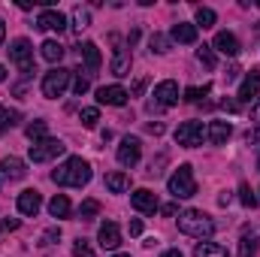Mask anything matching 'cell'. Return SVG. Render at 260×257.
Masks as SVG:
<instances>
[{"mask_svg": "<svg viewBox=\"0 0 260 257\" xmlns=\"http://www.w3.org/2000/svg\"><path fill=\"white\" fill-rule=\"evenodd\" d=\"M52 182L61 185V188H85L91 182V164L82 160V157H67L52 173Z\"/></svg>", "mask_w": 260, "mask_h": 257, "instance_id": "cell-1", "label": "cell"}, {"mask_svg": "<svg viewBox=\"0 0 260 257\" xmlns=\"http://www.w3.org/2000/svg\"><path fill=\"white\" fill-rule=\"evenodd\" d=\"M179 230L185 236H194V239L203 242V239H209L215 233V221L200 209H185V212H179Z\"/></svg>", "mask_w": 260, "mask_h": 257, "instance_id": "cell-2", "label": "cell"}, {"mask_svg": "<svg viewBox=\"0 0 260 257\" xmlns=\"http://www.w3.org/2000/svg\"><path fill=\"white\" fill-rule=\"evenodd\" d=\"M167 188H170V194H173L176 200H188V197H194V194H197L194 170H191L188 164H182V167L167 179Z\"/></svg>", "mask_w": 260, "mask_h": 257, "instance_id": "cell-3", "label": "cell"}, {"mask_svg": "<svg viewBox=\"0 0 260 257\" xmlns=\"http://www.w3.org/2000/svg\"><path fill=\"white\" fill-rule=\"evenodd\" d=\"M70 76H73V73H70L67 67H52V70L43 76V97L58 100L67 88H70Z\"/></svg>", "mask_w": 260, "mask_h": 257, "instance_id": "cell-4", "label": "cell"}, {"mask_svg": "<svg viewBox=\"0 0 260 257\" xmlns=\"http://www.w3.org/2000/svg\"><path fill=\"white\" fill-rule=\"evenodd\" d=\"M67 151V145L61 139H40V142H34L30 145V160L34 164H46V160H55V157H61Z\"/></svg>", "mask_w": 260, "mask_h": 257, "instance_id": "cell-5", "label": "cell"}, {"mask_svg": "<svg viewBox=\"0 0 260 257\" xmlns=\"http://www.w3.org/2000/svg\"><path fill=\"white\" fill-rule=\"evenodd\" d=\"M9 58H12V64L21 70V76H30L34 73V49H30V43L24 37H18L9 46Z\"/></svg>", "mask_w": 260, "mask_h": 257, "instance_id": "cell-6", "label": "cell"}, {"mask_svg": "<svg viewBox=\"0 0 260 257\" xmlns=\"http://www.w3.org/2000/svg\"><path fill=\"white\" fill-rule=\"evenodd\" d=\"M203 139H206L203 121H185V124H179V130H176V142L182 148H197V145H203Z\"/></svg>", "mask_w": 260, "mask_h": 257, "instance_id": "cell-7", "label": "cell"}, {"mask_svg": "<svg viewBox=\"0 0 260 257\" xmlns=\"http://www.w3.org/2000/svg\"><path fill=\"white\" fill-rule=\"evenodd\" d=\"M139 157H142V142H139V136H124L121 145H118V164H121V167H136Z\"/></svg>", "mask_w": 260, "mask_h": 257, "instance_id": "cell-8", "label": "cell"}, {"mask_svg": "<svg viewBox=\"0 0 260 257\" xmlns=\"http://www.w3.org/2000/svg\"><path fill=\"white\" fill-rule=\"evenodd\" d=\"M24 176H27L24 160H18V157H3V160H0V188L9 185V182H18V179H24Z\"/></svg>", "mask_w": 260, "mask_h": 257, "instance_id": "cell-9", "label": "cell"}, {"mask_svg": "<svg viewBox=\"0 0 260 257\" xmlns=\"http://www.w3.org/2000/svg\"><path fill=\"white\" fill-rule=\"evenodd\" d=\"M130 206H133L136 212H145V215H154V212L160 209V203H157V194L148 191V188H139V191L130 194Z\"/></svg>", "mask_w": 260, "mask_h": 257, "instance_id": "cell-10", "label": "cell"}, {"mask_svg": "<svg viewBox=\"0 0 260 257\" xmlns=\"http://www.w3.org/2000/svg\"><path fill=\"white\" fill-rule=\"evenodd\" d=\"M127 97L130 94L121 85H103V88H97V103L100 106H124Z\"/></svg>", "mask_w": 260, "mask_h": 257, "instance_id": "cell-11", "label": "cell"}, {"mask_svg": "<svg viewBox=\"0 0 260 257\" xmlns=\"http://www.w3.org/2000/svg\"><path fill=\"white\" fill-rule=\"evenodd\" d=\"M154 103L160 106V109H170V106H176L179 103V85L176 82H160L157 88H154Z\"/></svg>", "mask_w": 260, "mask_h": 257, "instance_id": "cell-12", "label": "cell"}, {"mask_svg": "<svg viewBox=\"0 0 260 257\" xmlns=\"http://www.w3.org/2000/svg\"><path fill=\"white\" fill-rule=\"evenodd\" d=\"M242 103H254L260 97V70H251L245 79H242V85H239V94H236Z\"/></svg>", "mask_w": 260, "mask_h": 257, "instance_id": "cell-13", "label": "cell"}, {"mask_svg": "<svg viewBox=\"0 0 260 257\" xmlns=\"http://www.w3.org/2000/svg\"><path fill=\"white\" fill-rule=\"evenodd\" d=\"M37 27H40V30H55V34H61L67 27V18L58 9H49V6H46V9L40 12V18H37Z\"/></svg>", "mask_w": 260, "mask_h": 257, "instance_id": "cell-14", "label": "cell"}, {"mask_svg": "<svg viewBox=\"0 0 260 257\" xmlns=\"http://www.w3.org/2000/svg\"><path fill=\"white\" fill-rule=\"evenodd\" d=\"M212 49H218L221 55H230V58H236L242 46H239L236 34H230V30H218V34H215V43H212Z\"/></svg>", "mask_w": 260, "mask_h": 257, "instance_id": "cell-15", "label": "cell"}, {"mask_svg": "<svg viewBox=\"0 0 260 257\" xmlns=\"http://www.w3.org/2000/svg\"><path fill=\"white\" fill-rule=\"evenodd\" d=\"M97 239H100V245H103V248L115 251V248L121 245V230H118V224H115V221H106V224H100V230H97Z\"/></svg>", "mask_w": 260, "mask_h": 257, "instance_id": "cell-16", "label": "cell"}, {"mask_svg": "<svg viewBox=\"0 0 260 257\" xmlns=\"http://www.w3.org/2000/svg\"><path fill=\"white\" fill-rule=\"evenodd\" d=\"M40 209H43V197H40V191L27 188V191L18 194V212H21V215H37Z\"/></svg>", "mask_w": 260, "mask_h": 257, "instance_id": "cell-17", "label": "cell"}, {"mask_svg": "<svg viewBox=\"0 0 260 257\" xmlns=\"http://www.w3.org/2000/svg\"><path fill=\"white\" fill-rule=\"evenodd\" d=\"M79 58L85 61L88 79L94 76V70H97V67H100V61H103V58H100V49H97V43H82V46H79Z\"/></svg>", "mask_w": 260, "mask_h": 257, "instance_id": "cell-18", "label": "cell"}, {"mask_svg": "<svg viewBox=\"0 0 260 257\" xmlns=\"http://www.w3.org/2000/svg\"><path fill=\"white\" fill-rule=\"evenodd\" d=\"M230 133H233L230 121H212V124L206 127V139H209L212 145H224V142L230 139Z\"/></svg>", "mask_w": 260, "mask_h": 257, "instance_id": "cell-19", "label": "cell"}, {"mask_svg": "<svg viewBox=\"0 0 260 257\" xmlns=\"http://www.w3.org/2000/svg\"><path fill=\"white\" fill-rule=\"evenodd\" d=\"M170 40H176V43H185V46L197 43V24H188V21H179V24H173V30H170Z\"/></svg>", "mask_w": 260, "mask_h": 257, "instance_id": "cell-20", "label": "cell"}, {"mask_svg": "<svg viewBox=\"0 0 260 257\" xmlns=\"http://www.w3.org/2000/svg\"><path fill=\"white\" fill-rule=\"evenodd\" d=\"M64 52H67V49L61 46V43H58V40H46V43L40 46V55H43V58H46L49 64H61Z\"/></svg>", "mask_w": 260, "mask_h": 257, "instance_id": "cell-21", "label": "cell"}, {"mask_svg": "<svg viewBox=\"0 0 260 257\" xmlns=\"http://www.w3.org/2000/svg\"><path fill=\"white\" fill-rule=\"evenodd\" d=\"M130 52L127 49H115V55H112V73L115 76H130Z\"/></svg>", "mask_w": 260, "mask_h": 257, "instance_id": "cell-22", "label": "cell"}, {"mask_svg": "<svg viewBox=\"0 0 260 257\" xmlns=\"http://www.w3.org/2000/svg\"><path fill=\"white\" fill-rule=\"evenodd\" d=\"M194 257H227V248L218 242H197Z\"/></svg>", "mask_w": 260, "mask_h": 257, "instance_id": "cell-23", "label": "cell"}, {"mask_svg": "<svg viewBox=\"0 0 260 257\" xmlns=\"http://www.w3.org/2000/svg\"><path fill=\"white\" fill-rule=\"evenodd\" d=\"M49 212H52V218H67L70 215V200H67L64 194H55L49 200Z\"/></svg>", "mask_w": 260, "mask_h": 257, "instance_id": "cell-24", "label": "cell"}, {"mask_svg": "<svg viewBox=\"0 0 260 257\" xmlns=\"http://www.w3.org/2000/svg\"><path fill=\"white\" fill-rule=\"evenodd\" d=\"M106 188L112 194H124L130 188V179L124 173H109V176H106Z\"/></svg>", "mask_w": 260, "mask_h": 257, "instance_id": "cell-25", "label": "cell"}, {"mask_svg": "<svg viewBox=\"0 0 260 257\" xmlns=\"http://www.w3.org/2000/svg\"><path fill=\"white\" fill-rule=\"evenodd\" d=\"M24 133H27V139H30V142L49 139V124H46V121H30V124L24 127Z\"/></svg>", "mask_w": 260, "mask_h": 257, "instance_id": "cell-26", "label": "cell"}, {"mask_svg": "<svg viewBox=\"0 0 260 257\" xmlns=\"http://www.w3.org/2000/svg\"><path fill=\"white\" fill-rule=\"evenodd\" d=\"M257 254V236L254 233H242L239 239V257H254Z\"/></svg>", "mask_w": 260, "mask_h": 257, "instance_id": "cell-27", "label": "cell"}, {"mask_svg": "<svg viewBox=\"0 0 260 257\" xmlns=\"http://www.w3.org/2000/svg\"><path fill=\"white\" fill-rule=\"evenodd\" d=\"M88 24H91V9L76 6V9H73V30H76V34H82Z\"/></svg>", "mask_w": 260, "mask_h": 257, "instance_id": "cell-28", "label": "cell"}, {"mask_svg": "<svg viewBox=\"0 0 260 257\" xmlns=\"http://www.w3.org/2000/svg\"><path fill=\"white\" fill-rule=\"evenodd\" d=\"M215 9H209V6H197V30L200 27H212L215 24Z\"/></svg>", "mask_w": 260, "mask_h": 257, "instance_id": "cell-29", "label": "cell"}, {"mask_svg": "<svg viewBox=\"0 0 260 257\" xmlns=\"http://www.w3.org/2000/svg\"><path fill=\"white\" fill-rule=\"evenodd\" d=\"M79 121H82V127H97V121H100V109H97V106L82 109V112H79Z\"/></svg>", "mask_w": 260, "mask_h": 257, "instance_id": "cell-30", "label": "cell"}, {"mask_svg": "<svg viewBox=\"0 0 260 257\" xmlns=\"http://www.w3.org/2000/svg\"><path fill=\"white\" fill-rule=\"evenodd\" d=\"M170 37H164V34H154L151 40H148V46H151V52H157V55H167L170 52Z\"/></svg>", "mask_w": 260, "mask_h": 257, "instance_id": "cell-31", "label": "cell"}, {"mask_svg": "<svg viewBox=\"0 0 260 257\" xmlns=\"http://www.w3.org/2000/svg\"><path fill=\"white\" fill-rule=\"evenodd\" d=\"M197 58H200V64L206 67V70H215V52H212V46H200Z\"/></svg>", "mask_w": 260, "mask_h": 257, "instance_id": "cell-32", "label": "cell"}, {"mask_svg": "<svg viewBox=\"0 0 260 257\" xmlns=\"http://www.w3.org/2000/svg\"><path fill=\"white\" fill-rule=\"evenodd\" d=\"M79 215H82V218H97V215H100V203H97V200H85V203L79 206Z\"/></svg>", "mask_w": 260, "mask_h": 257, "instance_id": "cell-33", "label": "cell"}, {"mask_svg": "<svg viewBox=\"0 0 260 257\" xmlns=\"http://www.w3.org/2000/svg\"><path fill=\"white\" fill-rule=\"evenodd\" d=\"M209 91H212L209 85H203V88H200V85H194V88H188V91H185V100H188V103H200Z\"/></svg>", "mask_w": 260, "mask_h": 257, "instance_id": "cell-34", "label": "cell"}, {"mask_svg": "<svg viewBox=\"0 0 260 257\" xmlns=\"http://www.w3.org/2000/svg\"><path fill=\"white\" fill-rule=\"evenodd\" d=\"M239 200H242V206H248V209H254V206H257V197H254V191H251L245 182L239 185Z\"/></svg>", "mask_w": 260, "mask_h": 257, "instance_id": "cell-35", "label": "cell"}, {"mask_svg": "<svg viewBox=\"0 0 260 257\" xmlns=\"http://www.w3.org/2000/svg\"><path fill=\"white\" fill-rule=\"evenodd\" d=\"M73 257H94V248H91L85 239H76V245H73Z\"/></svg>", "mask_w": 260, "mask_h": 257, "instance_id": "cell-36", "label": "cell"}, {"mask_svg": "<svg viewBox=\"0 0 260 257\" xmlns=\"http://www.w3.org/2000/svg\"><path fill=\"white\" fill-rule=\"evenodd\" d=\"M88 88H91V79H88V76H82V70H79V76H76V82H73V91H76V94L82 97V94H85Z\"/></svg>", "mask_w": 260, "mask_h": 257, "instance_id": "cell-37", "label": "cell"}, {"mask_svg": "<svg viewBox=\"0 0 260 257\" xmlns=\"http://www.w3.org/2000/svg\"><path fill=\"white\" fill-rule=\"evenodd\" d=\"M61 239V230L58 227H49L46 233H43V245H52V242H58Z\"/></svg>", "mask_w": 260, "mask_h": 257, "instance_id": "cell-38", "label": "cell"}, {"mask_svg": "<svg viewBox=\"0 0 260 257\" xmlns=\"http://www.w3.org/2000/svg\"><path fill=\"white\" fill-rule=\"evenodd\" d=\"M245 139H248V145H257V148H260V127L248 130V133H245Z\"/></svg>", "mask_w": 260, "mask_h": 257, "instance_id": "cell-39", "label": "cell"}, {"mask_svg": "<svg viewBox=\"0 0 260 257\" xmlns=\"http://www.w3.org/2000/svg\"><path fill=\"white\" fill-rule=\"evenodd\" d=\"M221 109H227V112H236V109H239V103H236L233 97H227V100H221Z\"/></svg>", "mask_w": 260, "mask_h": 257, "instance_id": "cell-40", "label": "cell"}, {"mask_svg": "<svg viewBox=\"0 0 260 257\" xmlns=\"http://www.w3.org/2000/svg\"><path fill=\"white\" fill-rule=\"evenodd\" d=\"M160 212H164L167 218H173V215H176L179 209H176V203H167V206H160Z\"/></svg>", "mask_w": 260, "mask_h": 257, "instance_id": "cell-41", "label": "cell"}, {"mask_svg": "<svg viewBox=\"0 0 260 257\" xmlns=\"http://www.w3.org/2000/svg\"><path fill=\"white\" fill-rule=\"evenodd\" d=\"M0 227H3V230H18V221H15V218H6Z\"/></svg>", "mask_w": 260, "mask_h": 257, "instance_id": "cell-42", "label": "cell"}, {"mask_svg": "<svg viewBox=\"0 0 260 257\" xmlns=\"http://www.w3.org/2000/svg\"><path fill=\"white\" fill-rule=\"evenodd\" d=\"M142 233V221H130V236H139Z\"/></svg>", "mask_w": 260, "mask_h": 257, "instance_id": "cell-43", "label": "cell"}, {"mask_svg": "<svg viewBox=\"0 0 260 257\" xmlns=\"http://www.w3.org/2000/svg\"><path fill=\"white\" fill-rule=\"evenodd\" d=\"M15 121H18V112H9V115H6V124H3V127H12ZM3 127H0V130H3Z\"/></svg>", "mask_w": 260, "mask_h": 257, "instance_id": "cell-44", "label": "cell"}, {"mask_svg": "<svg viewBox=\"0 0 260 257\" xmlns=\"http://www.w3.org/2000/svg\"><path fill=\"white\" fill-rule=\"evenodd\" d=\"M160 257H185V254H182L179 248H170V251H164V254H160Z\"/></svg>", "mask_w": 260, "mask_h": 257, "instance_id": "cell-45", "label": "cell"}, {"mask_svg": "<svg viewBox=\"0 0 260 257\" xmlns=\"http://www.w3.org/2000/svg\"><path fill=\"white\" fill-rule=\"evenodd\" d=\"M251 115H254V121H260V97L254 100V109H251Z\"/></svg>", "mask_w": 260, "mask_h": 257, "instance_id": "cell-46", "label": "cell"}, {"mask_svg": "<svg viewBox=\"0 0 260 257\" xmlns=\"http://www.w3.org/2000/svg\"><path fill=\"white\" fill-rule=\"evenodd\" d=\"M148 133H164V124H148Z\"/></svg>", "mask_w": 260, "mask_h": 257, "instance_id": "cell-47", "label": "cell"}, {"mask_svg": "<svg viewBox=\"0 0 260 257\" xmlns=\"http://www.w3.org/2000/svg\"><path fill=\"white\" fill-rule=\"evenodd\" d=\"M3 40H6V24H3V18H0V46H3Z\"/></svg>", "mask_w": 260, "mask_h": 257, "instance_id": "cell-48", "label": "cell"}, {"mask_svg": "<svg viewBox=\"0 0 260 257\" xmlns=\"http://www.w3.org/2000/svg\"><path fill=\"white\" fill-rule=\"evenodd\" d=\"M3 79H6V70H3V64H0V82H3Z\"/></svg>", "mask_w": 260, "mask_h": 257, "instance_id": "cell-49", "label": "cell"}, {"mask_svg": "<svg viewBox=\"0 0 260 257\" xmlns=\"http://www.w3.org/2000/svg\"><path fill=\"white\" fill-rule=\"evenodd\" d=\"M115 257H130V254H115Z\"/></svg>", "mask_w": 260, "mask_h": 257, "instance_id": "cell-50", "label": "cell"}, {"mask_svg": "<svg viewBox=\"0 0 260 257\" xmlns=\"http://www.w3.org/2000/svg\"><path fill=\"white\" fill-rule=\"evenodd\" d=\"M0 118H3V106H0Z\"/></svg>", "mask_w": 260, "mask_h": 257, "instance_id": "cell-51", "label": "cell"}, {"mask_svg": "<svg viewBox=\"0 0 260 257\" xmlns=\"http://www.w3.org/2000/svg\"><path fill=\"white\" fill-rule=\"evenodd\" d=\"M257 6H260V3H257Z\"/></svg>", "mask_w": 260, "mask_h": 257, "instance_id": "cell-52", "label": "cell"}]
</instances>
